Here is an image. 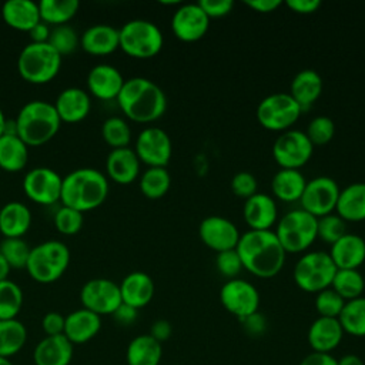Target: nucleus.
Returning a JSON list of instances; mask_svg holds the SVG:
<instances>
[{
  "mask_svg": "<svg viewBox=\"0 0 365 365\" xmlns=\"http://www.w3.org/2000/svg\"><path fill=\"white\" fill-rule=\"evenodd\" d=\"M61 56L48 43H29L17 57V71L31 84H46L60 71Z\"/></svg>",
  "mask_w": 365,
  "mask_h": 365,
  "instance_id": "423d86ee",
  "label": "nucleus"
},
{
  "mask_svg": "<svg viewBox=\"0 0 365 365\" xmlns=\"http://www.w3.org/2000/svg\"><path fill=\"white\" fill-rule=\"evenodd\" d=\"M274 232L287 254L304 252L317 240V217L302 208L288 211L277 221Z\"/></svg>",
  "mask_w": 365,
  "mask_h": 365,
  "instance_id": "0eeeda50",
  "label": "nucleus"
},
{
  "mask_svg": "<svg viewBox=\"0 0 365 365\" xmlns=\"http://www.w3.org/2000/svg\"><path fill=\"white\" fill-rule=\"evenodd\" d=\"M68 264V247L61 241L47 240L30 250L26 269L34 281L40 284H50L57 281L66 272Z\"/></svg>",
  "mask_w": 365,
  "mask_h": 365,
  "instance_id": "39448f33",
  "label": "nucleus"
},
{
  "mask_svg": "<svg viewBox=\"0 0 365 365\" xmlns=\"http://www.w3.org/2000/svg\"><path fill=\"white\" fill-rule=\"evenodd\" d=\"M63 177L48 167H36L26 173L23 190L26 195L41 205H51L60 201Z\"/></svg>",
  "mask_w": 365,
  "mask_h": 365,
  "instance_id": "2eb2a0df",
  "label": "nucleus"
},
{
  "mask_svg": "<svg viewBox=\"0 0 365 365\" xmlns=\"http://www.w3.org/2000/svg\"><path fill=\"white\" fill-rule=\"evenodd\" d=\"M339 191L341 188L334 178L325 175L315 177L305 184L299 198L301 208L317 218L332 214L336 207Z\"/></svg>",
  "mask_w": 365,
  "mask_h": 365,
  "instance_id": "f8f14e48",
  "label": "nucleus"
},
{
  "mask_svg": "<svg viewBox=\"0 0 365 365\" xmlns=\"http://www.w3.org/2000/svg\"><path fill=\"white\" fill-rule=\"evenodd\" d=\"M0 365H13V362H11L9 358L0 356Z\"/></svg>",
  "mask_w": 365,
  "mask_h": 365,
  "instance_id": "338daca9",
  "label": "nucleus"
},
{
  "mask_svg": "<svg viewBox=\"0 0 365 365\" xmlns=\"http://www.w3.org/2000/svg\"><path fill=\"white\" fill-rule=\"evenodd\" d=\"M338 365H364V361L355 354H346L338 359Z\"/></svg>",
  "mask_w": 365,
  "mask_h": 365,
  "instance_id": "e2e57ef3",
  "label": "nucleus"
},
{
  "mask_svg": "<svg viewBox=\"0 0 365 365\" xmlns=\"http://www.w3.org/2000/svg\"><path fill=\"white\" fill-rule=\"evenodd\" d=\"M121 301L137 309L145 307L154 297V281L143 271H133L127 274L118 284Z\"/></svg>",
  "mask_w": 365,
  "mask_h": 365,
  "instance_id": "a878e982",
  "label": "nucleus"
},
{
  "mask_svg": "<svg viewBox=\"0 0 365 365\" xmlns=\"http://www.w3.org/2000/svg\"><path fill=\"white\" fill-rule=\"evenodd\" d=\"M14 120L17 135L27 147L46 144L57 134L61 124L54 104L44 100L26 103Z\"/></svg>",
  "mask_w": 365,
  "mask_h": 365,
  "instance_id": "20e7f679",
  "label": "nucleus"
},
{
  "mask_svg": "<svg viewBox=\"0 0 365 365\" xmlns=\"http://www.w3.org/2000/svg\"><path fill=\"white\" fill-rule=\"evenodd\" d=\"M285 4L297 14H312L321 7L319 0H287Z\"/></svg>",
  "mask_w": 365,
  "mask_h": 365,
  "instance_id": "4d7b16f0",
  "label": "nucleus"
},
{
  "mask_svg": "<svg viewBox=\"0 0 365 365\" xmlns=\"http://www.w3.org/2000/svg\"><path fill=\"white\" fill-rule=\"evenodd\" d=\"M346 234V222L338 214H328L317 218V238L332 245Z\"/></svg>",
  "mask_w": 365,
  "mask_h": 365,
  "instance_id": "a18cd8bd",
  "label": "nucleus"
},
{
  "mask_svg": "<svg viewBox=\"0 0 365 365\" xmlns=\"http://www.w3.org/2000/svg\"><path fill=\"white\" fill-rule=\"evenodd\" d=\"M311 144L315 145H325L328 144L335 135V123L325 115L314 117L305 131Z\"/></svg>",
  "mask_w": 365,
  "mask_h": 365,
  "instance_id": "49530a36",
  "label": "nucleus"
},
{
  "mask_svg": "<svg viewBox=\"0 0 365 365\" xmlns=\"http://www.w3.org/2000/svg\"><path fill=\"white\" fill-rule=\"evenodd\" d=\"M108 180L97 168L83 167L63 177L60 201L64 207L86 212L100 207L108 195Z\"/></svg>",
  "mask_w": 365,
  "mask_h": 365,
  "instance_id": "7ed1b4c3",
  "label": "nucleus"
},
{
  "mask_svg": "<svg viewBox=\"0 0 365 365\" xmlns=\"http://www.w3.org/2000/svg\"><path fill=\"white\" fill-rule=\"evenodd\" d=\"M111 315L117 324L127 327V325H131L133 322H135V319L138 317V309L121 302L120 307Z\"/></svg>",
  "mask_w": 365,
  "mask_h": 365,
  "instance_id": "6e6d98bb",
  "label": "nucleus"
},
{
  "mask_svg": "<svg viewBox=\"0 0 365 365\" xmlns=\"http://www.w3.org/2000/svg\"><path fill=\"white\" fill-rule=\"evenodd\" d=\"M31 225V211L20 201L6 202L0 208V232L9 238H21Z\"/></svg>",
  "mask_w": 365,
  "mask_h": 365,
  "instance_id": "7c9ffc66",
  "label": "nucleus"
},
{
  "mask_svg": "<svg viewBox=\"0 0 365 365\" xmlns=\"http://www.w3.org/2000/svg\"><path fill=\"white\" fill-rule=\"evenodd\" d=\"M314 145L307 134L299 130H287L281 133L272 144V157L281 168L299 170L312 157Z\"/></svg>",
  "mask_w": 365,
  "mask_h": 365,
  "instance_id": "9b49d317",
  "label": "nucleus"
},
{
  "mask_svg": "<svg viewBox=\"0 0 365 365\" xmlns=\"http://www.w3.org/2000/svg\"><path fill=\"white\" fill-rule=\"evenodd\" d=\"M83 212L61 205L54 214V227L64 235H74L83 227Z\"/></svg>",
  "mask_w": 365,
  "mask_h": 365,
  "instance_id": "09e8293b",
  "label": "nucleus"
},
{
  "mask_svg": "<svg viewBox=\"0 0 365 365\" xmlns=\"http://www.w3.org/2000/svg\"><path fill=\"white\" fill-rule=\"evenodd\" d=\"M27 341V329L21 321L0 319V356L9 358L16 355Z\"/></svg>",
  "mask_w": 365,
  "mask_h": 365,
  "instance_id": "c9c22d12",
  "label": "nucleus"
},
{
  "mask_svg": "<svg viewBox=\"0 0 365 365\" xmlns=\"http://www.w3.org/2000/svg\"><path fill=\"white\" fill-rule=\"evenodd\" d=\"M235 250L241 258L242 268L258 278L278 275L285 264L287 252L271 230H248L241 234Z\"/></svg>",
  "mask_w": 365,
  "mask_h": 365,
  "instance_id": "f257e3e1",
  "label": "nucleus"
},
{
  "mask_svg": "<svg viewBox=\"0 0 365 365\" xmlns=\"http://www.w3.org/2000/svg\"><path fill=\"white\" fill-rule=\"evenodd\" d=\"M244 4L257 13H272L281 6V1L279 0H248V1H244Z\"/></svg>",
  "mask_w": 365,
  "mask_h": 365,
  "instance_id": "052dcab7",
  "label": "nucleus"
},
{
  "mask_svg": "<svg viewBox=\"0 0 365 365\" xmlns=\"http://www.w3.org/2000/svg\"><path fill=\"white\" fill-rule=\"evenodd\" d=\"M242 215L250 230L267 231L271 230L278 221V207L271 195L257 192L245 200Z\"/></svg>",
  "mask_w": 365,
  "mask_h": 365,
  "instance_id": "6ab92c4d",
  "label": "nucleus"
},
{
  "mask_svg": "<svg viewBox=\"0 0 365 365\" xmlns=\"http://www.w3.org/2000/svg\"><path fill=\"white\" fill-rule=\"evenodd\" d=\"M171 334H173V327L167 319H157L153 322L150 328V335L160 344L167 341L171 336Z\"/></svg>",
  "mask_w": 365,
  "mask_h": 365,
  "instance_id": "13d9d810",
  "label": "nucleus"
},
{
  "mask_svg": "<svg viewBox=\"0 0 365 365\" xmlns=\"http://www.w3.org/2000/svg\"><path fill=\"white\" fill-rule=\"evenodd\" d=\"M171 185V177L165 167H148L140 177V190L144 197L158 200L164 197Z\"/></svg>",
  "mask_w": 365,
  "mask_h": 365,
  "instance_id": "58836bf2",
  "label": "nucleus"
},
{
  "mask_svg": "<svg viewBox=\"0 0 365 365\" xmlns=\"http://www.w3.org/2000/svg\"><path fill=\"white\" fill-rule=\"evenodd\" d=\"M215 267L222 277L232 279V278H238V274L242 269V262L237 250L234 248V250L217 252Z\"/></svg>",
  "mask_w": 365,
  "mask_h": 365,
  "instance_id": "8fccbe9b",
  "label": "nucleus"
},
{
  "mask_svg": "<svg viewBox=\"0 0 365 365\" xmlns=\"http://www.w3.org/2000/svg\"><path fill=\"white\" fill-rule=\"evenodd\" d=\"M4 123H6V117H4V113H3V110L0 108V137L3 135V130H4Z\"/></svg>",
  "mask_w": 365,
  "mask_h": 365,
  "instance_id": "69168bd1",
  "label": "nucleus"
},
{
  "mask_svg": "<svg viewBox=\"0 0 365 365\" xmlns=\"http://www.w3.org/2000/svg\"><path fill=\"white\" fill-rule=\"evenodd\" d=\"M198 6L211 20L230 14L234 7V3L231 0H200Z\"/></svg>",
  "mask_w": 365,
  "mask_h": 365,
  "instance_id": "603ef678",
  "label": "nucleus"
},
{
  "mask_svg": "<svg viewBox=\"0 0 365 365\" xmlns=\"http://www.w3.org/2000/svg\"><path fill=\"white\" fill-rule=\"evenodd\" d=\"M118 31L120 48L134 58H151L163 48V33L150 20H130L121 29H118Z\"/></svg>",
  "mask_w": 365,
  "mask_h": 365,
  "instance_id": "6e6552de",
  "label": "nucleus"
},
{
  "mask_svg": "<svg viewBox=\"0 0 365 365\" xmlns=\"http://www.w3.org/2000/svg\"><path fill=\"white\" fill-rule=\"evenodd\" d=\"M47 43L63 57L71 54L78 47L80 37L70 24H61L51 29Z\"/></svg>",
  "mask_w": 365,
  "mask_h": 365,
  "instance_id": "37998d69",
  "label": "nucleus"
},
{
  "mask_svg": "<svg viewBox=\"0 0 365 365\" xmlns=\"http://www.w3.org/2000/svg\"><path fill=\"white\" fill-rule=\"evenodd\" d=\"M322 88L324 83L321 76L311 68H305L297 73L295 77L292 78L289 96L297 101V104L304 111L319 98Z\"/></svg>",
  "mask_w": 365,
  "mask_h": 365,
  "instance_id": "c756f323",
  "label": "nucleus"
},
{
  "mask_svg": "<svg viewBox=\"0 0 365 365\" xmlns=\"http://www.w3.org/2000/svg\"><path fill=\"white\" fill-rule=\"evenodd\" d=\"M336 214L345 222L365 220V182H352L339 191L335 207Z\"/></svg>",
  "mask_w": 365,
  "mask_h": 365,
  "instance_id": "2f4dec72",
  "label": "nucleus"
},
{
  "mask_svg": "<svg viewBox=\"0 0 365 365\" xmlns=\"http://www.w3.org/2000/svg\"><path fill=\"white\" fill-rule=\"evenodd\" d=\"M106 171L117 184H131L140 174V160L130 147L113 148L106 160Z\"/></svg>",
  "mask_w": 365,
  "mask_h": 365,
  "instance_id": "393cba45",
  "label": "nucleus"
},
{
  "mask_svg": "<svg viewBox=\"0 0 365 365\" xmlns=\"http://www.w3.org/2000/svg\"><path fill=\"white\" fill-rule=\"evenodd\" d=\"M336 267L325 251H309L302 254L294 267V281L305 292L317 294L331 287Z\"/></svg>",
  "mask_w": 365,
  "mask_h": 365,
  "instance_id": "1a4fd4ad",
  "label": "nucleus"
},
{
  "mask_svg": "<svg viewBox=\"0 0 365 365\" xmlns=\"http://www.w3.org/2000/svg\"><path fill=\"white\" fill-rule=\"evenodd\" d=\"M328 254L336 269H358L365 261V240L346 232L331 245Z\"/></svg>",
  "mask_w": 365,
  "mask_h": 365,
  "instance_id": "4be33fe9",
  "label": "nucleus"
},
{
  "mask_svg": "<svg viewBox=\"0 0 365 365\" xmlns=\"http://www.w3.org/2000/svg\"><path fill=\"white\" fill-rule=\"evenodd\" d=\"M51 29L44 21H38L30 31L29 36L31 38V43H47L50 37Z\"/></svg>",
  "mask_w": 365,
  "mask_h": 365,
  "instance_id": "680f3d73",
  "label": "nucleus"
},
{
  "mask_svg": "<svg viewBox=\"0 0 365 365\" xmlns=\"http://www.w3.org/2000/svg\"><path fill=\"white\" fill-rule=\"evenodd\" d=\"M222 307L238 319H242L258 311L259 292L248 281L241 278L227 279L220 289Z\"/></svg>",
  "mask_w": 365,
  "mask_h": 365,
  "instance_id": "4468645a",
  "label": "nucleus"
},
{
  "mask_svg": "<svg viewBox=\"0 0 365 365\" xmlns=\"http://www.w3.org/2000/svg\"><path fill=\"white\" fill-rule=\"evenodd\" d=\"M124 81L120 70L107 63L96 64L87 74V88L100 100L117 98Z\"/></svg>",
  "mask_w": 365,
  "mask_h": 365,
  "instance_id": "aec40b11",
  "label": "nucleus"
},
{
  "mask_svg": "<svg viewBox=\"0 0 365 365\" xmlns=\"http://www.w3.org/2000/svg\"><path fill=\"white\" fill-rule=\"evenodd\" d=\"M83 308L97 315H111L123 302L120 287L108 278L88 279L80 289Z\"/></svg>",
  "mask_w": 365,
  "mask_h": 365,
  "instance_id": "ddd939ff",
  "label": "nucleus"
},
{
  "mask_svg": "<svg viewBox=\"0 0 365 365\" xmlns=\"http://www.w3.org/2000/svg\"><path fill=\"white\" fill-rule=\"evenodd\" d=\"M4 23L16 30L30 31L40 20L38 3L33 0H7L1 6Z\"/></svg>",
  "mask_w": 365,
  "mask_h": 365,
  "instance_id": "c85d7f7f",
  "label": "nucleus"
},
{
  "mask_svg": "<svg viewBox=\"0 0 365 365\" xmlns=\"http://www.w3.org/2000/svg\"><path fill=\"white\" fill-rule=\"evenodd\" d=\"M30 250L31 248L23 238L4 237L0 241V254L4 257L11 268H26Z\"/></svg>",
  "mask_w": 365,
  "mask_h": 365,
  "instance_id": "c03bdc74",
  "label": "nucleus"
},
{
  "mask_svg": "<svg viewBox=\"0 0 365 365\" xmlns=\"http://www.w3.org/2000/svg\"><path fill=\"white\" fill-rule=\"evenodd\" d=\"M53 104L60 120L64 123H78L84 120L91 110L90 94L80 87L61 90Z\"/></svg>",
  "mask_w": 365,
  "mask_h": 365,
  "instance_id": "412c9836",
  "label": "nucleus"
},
{
  "mask_svg": "<svg viewBox=\"0 0 365 365\" xmlns=\"http://www.w3.org/2000/svg\"><path fill=\"white\" fill-rule=\"evenodd\" d=\"M210 29V19L198 6V3H188L180 6L171 17L173 34L185 43L201 40Z\"/></svg>",
  "mask_w": 365,
  "mask_h": 365,
  "instance_id": "f3484780",
  "label": "nucleus"
},
{
  "mask_svg": "<svg viewBox=\"0 0 365 365\" xmlns=\"http://www.w3.org/2000/svg\"><path fill=\"white\" fill-rule=\"evenodd\" d=\"M23 307V291L11 279L0 281V319L17 318Z\"/></svg>",
  "mask_w": 365,
  "mask_h": 365,
  "instance_id": "a19ab883",
  "label": "nucleus"
},
{
  "mask_svg": "<svg viewBox=\"0 0 365 365\" xmlns=\"http://www.w3.org/2000/svg\"><path fill=\"white\" fill-rule=\"evenodd\" d=\"M101 328V317L86 309L78 308L66 317L64 336L74 344H86L93 339Z\"/></svg>",
  "mask_w": 365,
  "mask_h": 365,
  "instance_id": "bb28decb",
  "label": "nucleus"
},
{
  "mask_svg": "<svg viewBox=\"0 0 365 365\" xmlns=\"http://www.w3.org/2000/svg\"><path fill=\"white\" fill-rule=\"evenodd\" d=\"M29 160V148L19 135L0 137V168L9 173L21 171Z\"/></svg>",
  "mask_w": 365,
  "mask_h": 365,
  "instance_id": "f704fd0d",
  "label": "nucleus"
},
{
  "mask_svg": "<svg viewBox=\"0 0 365 365\" xmlns=\"http://www.w3.org/2000/svg\"><path fill=\"white\" fill-rule=\"evenodd\" d=\"M64 324H66V317L61 315L60 312H56V311L47 312L41 319V328H43L46 336L63 335L64 334Z\"/></svg>",
  "mask_w": 365,
  "mask_h": 365,
  "instance_id": "864d4df0",
  "label": "nucleus"
},
{
  "mask_svg": "<svg viewBox=\"0 0 365 365\" xmlns=\"http://www.w3.org/2000/svg\"><path fill=\"white\" fill-rule=\"evenodd\" d=\"M231 190L237 197L248 200L250 197L258 192V181L252 173L238 171L231 178Z\"/></svg>",
  "mask_w": 365,
  "mask_h": 365,
  "instance_id": "3c124183",
  "label": "nucleus"
},
{
  "mask_svg": "<svg viewBox=\"0 0 365 365\" xmlns=\"http://www.w3.org/2000/svg\"><path fill=\"white\" fill-rule=\"evenodd\" d=\"M73 351V344L64 334L44 336L33 351V361L36 365H68Z\"/></svg>",
  "mask_w": 365,
  "mask_h": 365,
  "instance_id": "cd10ccee",
  "label": "nucleus"
},
{
  "mask_svg": "<svg viewBox=\"0 0 365 365\" xmlns=\"http://www.w3.org/2000/svg\"><path fill=\"white\" fill-rule=\"evenodd\" d=\"M299 365H338V359L331 354L312 351L299 362Z\"/></svg>",
  "mask_w": 365,
  "mask_h": 365,
  "instance_id": "bf43d9fd",
  "label": "nucleus"
},
{
  "mask_svg": "<svg viewBox=\"0 0 365 365\" xmlns=\"http://www.w3.org/2000/svg\"><path fill=\"white\" fill-rule=\"evenodd\" d=\"M301 113V107L289 93H274L259 101L257 120L265 130L284 133L298 121Z\"/></svg>",
  "mask_w": 365,
  "mask_h": 365,
  "instance_id": "9d476101",
  "label": "nucleus"
},
{
  "mask_svg": "<svg viewBox=\"0 0 365 365\" xmlns=\"http://www.w3.org/2000/svg\"><path fill=\"white\" fill-rule=\"evenodd\" d=\"M345 299L339 297L331 287L325 288L319 292H317L315 297V309L319 314V317L325 318H338L344 305Z\"/></svg>",
  "mask_w": 365,
  "mask_h": 365,
  "instance_id": "de8ad7c7",
  "label": "nucleus"
},
{
  "mask_svg": "<svg viewBox=\"0 0 365 365\" xmlns=\"http://www.w3.org/2000/svg\"><path fill=\"white\" fill-rule=\"evenodd\" d=\"M101 135L104 141L113 148L128 147L131 141V128L121 117H108L101 125Z\"/></svg>",
  "mask_w": 365,
  "mask_h": 365,
  "instance_id": "79ce46f5",
  "label": "nucleus"
},
{
  "mask_svg": "<svg viewBox=\"0 0 365 365\" xmlns=\"http://www.w3.org/2000/svg\"><path fill=\"white\" fill-rule=\"evenodd\" d=\"M80 46L88 54H110L120 48V31L110 24H93L81 33Z\"/></svg>",
  "mask_w": 365,
  "mask_h": 365,
  "instance_id": "b1692460",
  "label": "nucleus"
},
{
  "mask_svg": "<svg viewBox=\"0 0 365 365\" xmlns=\"http://www.w3.org/2000/svg\"><path fill=\"white\" fill-rule=\"evenodd\" d=\"M338 321L344 332L352 336H365V297L346 301Z\"/></svg>",
  "mask_w": 365,
  "mask_h": 365,
  "instance_id": "4c0bfd02",
  "label": "nucleus"
},
{
  "mask_svg": "<svg viewBox=\"0 0 365 365\" xmlns=\"http://www.w3.org/2000/svg\"><path fill=\"white\" fill-rule=\"evenodd\" d=\"M198 235L204 245L217 252L234 250L241 237L237 225L221 215L205 217L198 225Z\"/></svg>",
  "mask_w": 365,
  "mask_h": 365,
  "instance_id": "a211bd4d",
  "label": "nucleus"
},
{
  "mask_svg": "<svg viewBox=\"0 0 365 365\" xmlns=\"http://www.w3.org/2000/svg\"><path fill=\"white\" fill-rule=\"evenodd\" d=\"M78 0H41L38 1L40 20L46 24H67L78 11Z\"/></svg>",
  "mask_w": 365,
  "mask_h": 365,
  "instance_id": "e433bc0d",
  "label": "nucleus"
},
{
  "mask_svg": "<svg viewBox=\"0 0 365 365\" xmlns=\"http://www.w3.org/2000/svg\"><path fill=\"white\" fill-rule=\"evenodd\" d=\"M307 180L299 170L279 168L271 180V191L275 198L284 202L299 201Z\"/></svg>",
  "mask_w": 365,
  "mask_h": 365,
  "instance_id": "473e14b6",
  "label": "nucleus"
},
{
  "mask_svg": "<svg viewBox=\"0 0 365 365\" xmlns=\"http://www.w3.org/2000/svg\"><path fill=\"white\" fill-rule=\"evenodd\" d=\"M115 100L125 117L137 123H153L167 110L165 93L145 77L125 80Z\"/></svg>",
  "mask_w": 365,
  "mask_h": 365,
  "instance_id": "f03ea898",
  "label": "nucleus"
},
{
  "mask_svg": "<svg viewBox=\"0 0 365 365\" xmlns=\"http://www.w3.org/2000/svg\"><path fill=\"white\" fill-rule=\"evenodd\" d=\"M10 269H11V267H10L9 262L4 259V257L0 254V281L9 279Z\"/></svg>",
  "mask_w": 365,
  "mask_h": 365,
  "instance_id": "0e129e2a",
  "label": "nucleus"
},
{
  "mask_svg": "<svg viewBox=\"0 0 365 365\" xmlns=\"http://www.w3.org/2000/svg\"><path fill=\"white\" fill-rule=\"evenodd\" d=\"M134 151L140 163L148 167H165L173 154L171 138L160 127H145L135 140Z\"/></svg>",
  "mask_w": 365,
  "mask_h": 365,
  "instance_id": "dca6fc26",
  "label": "nucleus"
},
{
  "mask_svg": "<svg viewBox=\"0 0 365 365\" xmlns=\"http://www.w3.org/2000/svg\"><path fill=\"white\" fill-rule=\"evenodd\" d=\"M331 288L345 301H351L362 297L365 279L358 269H336Z\"/></svg>",
  "mask_w": 365,
  "mask_h": 365,
  "instance_id": "ea45409f",
  "label": "nucleus"
},
{
  "mask_svg": "<svg viewBox=\"0 0 365 365\" xmlns=\"http://www.w3.org/2000/svg\"><path fill=\"white\" fill-rule=\"evenodd\" d=\"M163 356V346L150 334L133 338L125 351L128 365H158Z\"/></svg>",
  "mask_w": 365,
  "mask_h": 365,
  "instance_id": "72a5a7b5",
  "label": "nucleus"
},
{
  "mask_svg": "<svg viewBox=\"0 0 365 365\" xmlns=\"http://www.w3.org/2000/svg\"><path fill=\"white\" fill-rule=\"evenodd\" d=\"M240 322L250 336H261L267 329V318L258 311L240 319Z\"/></svg>",
  "mask_w": 365,
  "mask_h": 365,
  "instance_id": "5fc2aeb1",
  "label": "nucleus"
},
{
  "mask_svg": "<svg viewBox=\"0 0 365 365\" xmlns=\"http://www.w3.org/2000/svg\"><path fill=\"white\" fill-rule=\"evenodd\" d=\"M344 329L338 318L318 317L308 328V344L314 352L331 354L342 341Z\"/></svg>",
  "mask_w": 365,
  "mask_h": 365,
  "instance_id": "5701e85b",
  "label": "nucleus"
}]
</instances>
